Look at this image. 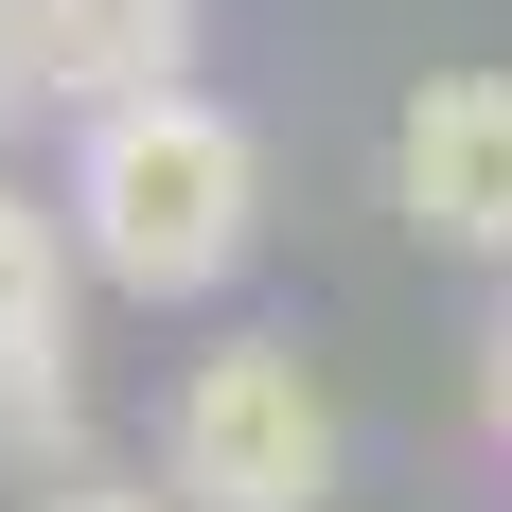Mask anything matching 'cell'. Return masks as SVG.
<instances>
[{
  "instance_id": "8992f818",
  "label": "cell",
  "mask_w": 512,
  "mask_h": 512,
  "mask_svg": "<svg viewBox=\"0 0 512 512\" xmlns=\"http://www.w3.org/2000/svg\"><path fill=\"white\" fill-rule=\"evenodd\" d=\"M53 106H71V71H53V18H36V0H0V142H18V124H53Z\"/></svg>"
},
{
  "instance_id": "277c9868",
  "label": "cell",
  "mask_w": 512,
  "mask_h": 512,
  "mask_svg": "<svg viewBox=\"0 0 512 512\" xmlns=\"http://www.w3.org/2000/svg\"><path fill=\"white\" fill-rule=\"evenodd\" d=\"M71 212L0 177V442H71Z\"/></svg>"
},
{
  "instance_id": "52a82bcc",
  "label": "cell",
  "mask_w": 512,
  "mask_h": 512,
  "mask_svg": "<svg viewBox=\"0 0 512 512\" xmlns=\"http://www.w3.org/2000/svg\"><path fill=\"white\" fill-rule=\"evenodd\" d=\"M477 407H495V442H512V301H495V336H477Z\"/></svg>"
},
{
  "instance_id": "ba28073f",
  "label": "cell",
  "mask_w": 512,
  "mask_h": 512,
  "mask_svg": "<svg viewBox=\"0 0 512 512\" xmlns=\"http://www.w3.org/2000/svg\"><path fill=\"white\" fill-rule=\"evenodd\" d=\"M53 512H195V495H106V477H71Z\"/></svg>"
},
{
  "instance_id": "3957f363",
  "label": "cell",
  "mask_w": 512,
  "mask_h": 512,
  "mask_svg": "<svg viewBox=\"0 0 512 512\" xmlns=\"http://www.w3.org/2000/svg\"><path fill=\"white\" fill-rule=\"evenodd\" d=\"M389 212L460 265H512V71H424L389 124Z\"/></svg>"
},
{
  "instance_id": "5b68a950",
  "label": "cell",
  "mask_w": 512,
  "mask_h": 512,
  "mask_svg": "<svg viewBox=\"0 0 512 512\" xmlns=\"http://www.w3.org/2000/svg\"><path fill=\"white\" fill-rule=\"evenodd\" d=\"M36 18H53L71 106H124V89H177L195 71V0H36Z\"/></svg>"
},
{
  "instance_id": "7a4b0ae2",
  "label": "cell",
  "mask_w": 512,
  "mask_h": 512,
  "mask_svg": "<svg viewBox=\"0 0 512 512\" xmlns=\"http://www.w3.org/2000/svg\"><path fill=\"white\" fill-rule=\"evenodd\" d=\"M159 477H177L195 512H318L336 495V407H318V371L283 354V336L195 354V389H177V424H159Z\"/></svg>"
},
{
  "instance_id": "6da1fadb",
  "label": "cell",
  "mask_w": 512,
  "mask_h": 512,
  "mask_svg": "<svg viewBox=\"0 0 512 512\" xmlns=\"http://www.w3.org/2000/svg\"><path fill=\"white\" fill-rule=\"evenodd\" d=\"M265 230V142L212 89H124L71 106V248L124 283V301H212Z\"/></svg>"
}]
</instances>
